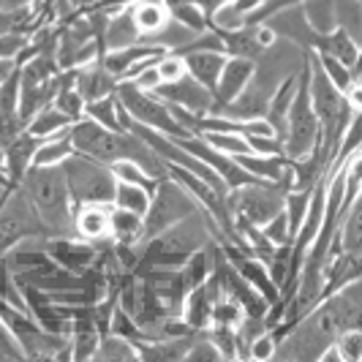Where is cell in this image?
<instances>
[{
	"label": "cell",
	"mask_w": 362,
	"mask_h": 362,
	"mask_svg": "<svg viewBox=\"0 0 362 362\" xmlns=\"http://www.w3.org/2000/svg\"><path fill=\"white\" fill-rule=\"evenodd\" d=\"M275 346H278V341L272 338V332L267 329V332H262L259 338H254V344L248 349V357H251V360H272Z\"/></svg>",
	"instance_id": "836d02e7"
},
{
	"label": "cell",
	"mask_w": 362,
	"mask_h": 362,
	"mask_svg": "<svg viewBox=\"0 0 362 362\" xmlns=\"http://www.w3.org/2000/svg\"><path fill=\"white\" fill-rule=\"evenodd\" d=\"M313 52L329 54V57L341 60L344 66H349L351 71L360 74V57H362L360 41H354V38L349 36L346 30H341V28H335L332 33H319L316 44H313Z\"/></svg>",
	"instance_id": "e0dca14e"
},
{
	"label": "cell",
	"mask_w": 362,
	"mask_h": 362,
	"mask_svg": "<svg viewBox=\"0 0 362 362\" xmlns=\"http://www.w3.org/2000/svg\"><path fill=\"white\" fill-rule=\"evenodd\" d=\"M262 235L270 240L272 245H291V229H289V218L281 210L278 216H272L264 226H259Z\"/></svg>",
	"instance_id": "1f68e13d"
},
{
	"label": "cell",
	"mask_w": 362,
	"mask_h": 362,
	"mask_svg": "<svg viewBox=\"0 0 362 362\" xmlns=\"http://www.w3.org/2000/svg\"><path fill=\"white\" fill-rule=\"evenodd\" d=\"M60 169H63L74 207L76 204H112L117 180H115L109 163L95 161L90 156H82L74 150L71 156L60 163Z\"/></svg>",
	"instance_id": "8992f818"
},
{
	"label": "cell",
	"mask_w": 362,
	"mask_h": 362,
	"mask_svg": "<svg viewBox=\"0 0 362 362\" xmlns=\"http://www.w3.org/2000/svg\"><path fill=\"white\" fill-rule=\"evenodd\" d=\"M109 237H112V243H120V245H139L145 240V218L112 204Z\"/></svg>",
	"instance_id": "ac0fdd59"
},
{
	"label": "cell",
	"mask_w": 362,
	"mask_h": 362,
	"mask_svg": "<svg viewBox=\"0 0 362 362\" xmlns=\"http://www.w3.org/2000/svg\"><path fill=\"white\" fill-rule=\"evenodd\" d=\"M251 74H254V60H248V57H226L223 71L218 76V85H216V90H213L210 115L221 112L226 104H232L237 95L245 90Z\"/></svg>",
	"instance_id": "5bb4252c"
},
{
	"label": "cell",
	"mask_w": 362,
	"mask_h": 362,
	"mask_svg": "<svg viewBox=\"0 0 362 362\" xmlns=\"http://www.w3.org/2000/svg\"><path fill=\"white\" fill-rule=\"evenodd\" d=\"M316 60H319V66H322V71L327 74V79L338 88L341 93H346L354 82H360V74L351 71L349 66H344L341 60H335V57H329V54H319L316 52Z\"/></svg>",
	"instance_id": "f1b7e54d"
},
{
	"label": "cell",
	"mask_w": 362,
	"mask_h": 362,
	"mask_svg": "<svg viewBox=\"0 0 362 362\" xmlns=\"http://www.w3.org/2000/svg\"><path fill=\"white\" fill-rule=\"evenodd\" d=\"M335 25L346 30L354 41L362 33V0H338L335 3Z\"/></svg>",
	"instance_id": "4316f807"
},
{
	"label": "cell",
	"mask_w": 362,
	"mask_h": 362,
	"mask_svg": "<svg viewBox=\"0 0 362 362\" xmlns=\"http://www.w3.org/2000/svg\"><path fill=\"white\" fill-rule=\"evenodd\" d=\"M47 254L54 264L66 267L74 275H82L95 264L98 259V245L88 243L82 237L69 235V237H47Z\"/></svg>",
	"instance_id": "7c38bea8"
},
{
	"label": "cell",
	"mask_w": 362,
	"mask_h": 362,
	"mask_svg": "<svg viewBox=\"0 0 362 362\" xmlns=\"http://www.w3.org/2000/svg\"><path fill=\"white\" fill-rule=\"evenodd\" d=\"M335 349L341 354V362H360L362 360V327L357 329H346L338 335Z\"/></svg>",
	"instance_id": "4dcf8cb0"
},
{
	"label": "cell",
	"mask_w": 362,
	"mask_h": 362,
	"mask_svg": "<svg viewBox=\"0 0 362 362\" xmlns=\"http://www.w3.org/2000/svg\"><path fill=\"white\" fill-rule=\"evenodd\" d=\"M17 185L38 213L47 237L74 235V202L60 166H28Z\"/></svg>",
	"instance_id": "277c9868"
},
{
	"label": "cell",
	"mask_w": 362,
	"mask_h": 362,
	"mask_svg": "<svg viewBox=\"0 0 362 362\" xmlns=\"http://www.w3.org/2000/svg\"><path fill=\"white\" fill-rule=\"evenodd\" d=\"M115 95H117V104L123 107V112L131 120L153 128V131H161L166 136H175V139L188 136V131L175 120L172 109L166 107L153 90H142V88H136L131 82H120L115 88Z\"/></svg>",
	"instance_id": "ba28073f"
},
{
	"label": "cell",
	"mask_w": 362,
	"mask_h": 362,
	"mask_svg": "<svg viewBox=\"0 0 362 362\" xmlns=\"http://www.w3.org/2000/svg\"><path fill=\"white\" fill-rule=\"evenodd\" d=\"M153 93L161 98L163 104L180 107L185 112H194V115H210V107H213V93L188 74H182L180 79L163 82Z\"/></svg>",
	"instance_id": "8fae6325"
},
{
	"label": "cell",
	"mask_w": 362,
	"mask_h": 362,
	"mask_svg": "<svg viewBox=\"0 0 362 362\" xmlns=\"http://www.w3.org/2000/svg\"><path fill=\"white\" fill-rule=\"evenodd\" d=\"M202 139H204L207 145H213L216 150H221V153H226V156H245V153H251V147H248L243 134L213 131V134H202Z\"/></svg>",
	"instance_id": "f546056e"
},
{
	"label": "cell",
	"mask_w": 362,
	"mask_h": 362,
	"mask_svg": "<svg viewBox=\"0 0 362 362\" xmlns=\"http://www.w3.org/2000/svg\"><path fill=\"white\" fill-rule=\"evenodd\" d=\"M71 123H74L71 117H66V115L54 107V104H47V107H41L36 115L30 117V123L25 126V131H28V134H33L36 139H44V136H52V134L66 131Z\"/></svg>",
	"instance_id": "44dd1931"
},
{
	"label": "cell",
	"mask_w": 362,
	"mask_h": 362,
	"mask_svg": "<svg viewBox=\"0 0 362 362\" xmlns=\"http://www.w3.org/2000/svg\"><path fill=\"white\" fill-rule=\"evenodd\" d=\"M289 191H291V180L245 182V185L232 188L226 194V204H229L232 218H243V221H248L254 226H264L272 216H278L284 210V202H286Z\"/></svg>",
	"instance_id": "52a82bcc"
},
{
	"label": "cell",
	"mask_w": 362,
	"mask_h": 362,
	"mask_svg": "<svg viewBox=\"0 0 362 362\" xmlns=\"http://www.w3.org/2000/svg\"><path fill=\"white\" fill-rule=\"evenodd\" d=\"M71 153H74V145H71V136H69V128H66L60 134L38 139V147L36 153H33L30 166H60Z\"/></svg>",
	"instance_id": "ffe728a7"
},
{
	"label": "cell",
	"mask_w": 362,
	"mask_h": 362,
	"mask_svg": "<svg viewBox=\"0 0 362 362\" xmlns=\"http://www.w3.org/2000/svg\"><path fill=\"white\" fill-rule=\"evenodd\" d=\"M362 327V281L354 278L325 294L313 308L281 335L272 360H319L346 329Z\"/></svg>",
	"instance_id": "6da1fadb"
},
{
	"label": "cell",
	"mask_w": 362,
	"mask_h": 362,
	"mask_svg": "<svg viewBox=\"0 0 362 362\" xmlns=\"http://www.w3.org/2000/svg\"><path fill=\"white\" fill-rule=\"evenodd\" d=\"M112 204L145 218L147 204H150V191H147V188H139V185L117 182V185H115V199H112Z\"/></svg>",
	"instance_id": "484cf974"
},
{
	"label": "cell",
	"mask_w": 362,
	"mask_h": 362,
	"mask_svg": "<svg viewBox=\"0 0 362 362\" xmlns=\"http://www.w3.org/2000/svg\"><path fill=\"white\" fill-rule=\"evenodd\" d=\"M85 117H90L98 126L112 128V131H123V123H120V104H117V95H115V93H109L104 98H95L90 104H85Z\"/></svg>",
	"instance_id": "cb8c5ba5"
},
{
	"label": "cell",
	"mask_w": 362,
	"mask_h": 362,
	"mask_svg": "<svg viewBox=\"0 0 362 362\" xmlns=\"http://www.w3.org/2000/svg\"><path fill=\"white\" fill-rule=\"evenodd\" d=\"M109 169H112V175H115V180L117 182H128V185H139V188H147L150 194H153V188H156V177H150L145 169L139 166L136 161H112L109 163Z\"/></svg>",
	"instance_id": "83f0119b"
},
{
	"label": "cell",
	"mask_w": 362,
	"mask_h": 362,
	"mask_svg": "<svg viewBox=\"0 0 362 362\" xmlns=\"http://www.w3.org/2000/svg\"><path fill=\"white\" fill-rule=\"evenodd\" d=\"M335 3L338 0H303L300 3L303 17L316 33H332L338 28L335 25Z\"/></svg>",
	"instance_id": "7402d4cb"
},
{
	"label": "cell",
	"mask_w": 362,
	"mask_h": 362,
	"mask_svg": "<svg viewBox=\"0 0 362 362\" xmlns=\"http://www.w3.org/2000/svg\"><path fill=\"white\" fill-rule=\"evenodd\" d=\"M93 360H104V362H123V360H139V351L136 346L120 338V335H112V332H104L101 341H98V349L93 354Z\"/></svg>",
	"instance_id": "603a6c76"
},
{
	"label": "cell",
	"mask_w": 362,
	"mask_h": 362,
	"mask_svg": "<svg viewBox=\"0 0 362 362\" xmlns=\"http://www.w3.org/2000/svg\"><path fill=\"white\" fill-rule=\"evenodd\" d=\"M221 294H223V289H221V284H218L216 272H210V278H207L204 284L194 286L191 291H185L180 319L191 327V329L204 332V329L210 327V313H213V305H216V300Z\"/></svg>",
	"instance_id": "4fadbf2b"
},
{
	"label": "cell",
	"mask_w": 362,
	"mask_h": 362,
	"mask_svg": "<svg viewBox=\"0 0 362 362\" xmlns=\"http://www.w3.org/2000/svg\"><path fill=\"white\" fill-rule=\"evenodd\" d=\"M156 69H158V76H161V85H163V82L180 79L182 74H185V63H182V57L177 52H163L158 57V63H156Z\"/></svg>",
	"instance_id": "d6a6232c"
},
{
	"label": "cell",
	"mask_w": 362,
	"mask_h": 362,
	"mask_svg": "<svg viewBox=\"0 0 362 362\" xmlns=\"http://www.w3.org/2000/svg\"><path fill=\"white\" fill-rule=\"evenodd\" d=\"M185 63V74L194 76L199 85H204L213 93L218 85V76L223 71V63L229 54L223 52H210V49H191V52H177Z\"/></svg>",
	"instance_id": "2e32d148"
},
{
	"label": "cell",
	"mask_w": 362,
	"mask_h": 362,
	"mask_svg": "<svg viewBox=\"0 0 362 362\" xmlns=\"http://www.w3.org/2000/svg\"><path fill=\"white\" fill-rule=\"evenodd\" d=\"M109 213L112 204H76L74 207V235L88 243H107L109 237Z\"/></svg>",
	"instance_id": "9a60e30c"
},
{
	"label": "cell",
	"mask_w": 362,
	"mask_h": 362,
	"mask_svg": "<svg viewBox=\"0 0 362 362\" xmlns=\"http://www.w3.org/2000/svg\"><path fill=\"white\" fill-rule=\"evenodd\" d=\"M131 17L139 30V38L150 36L169 22V6H166V0H136V3H131Z\"/></svg>",
	"instance_id": "d6986e66"
},
{
	"label": "cell",
	"mask_w": 362,
	"mask_h": 362,
	"mask_svg": "<svg viewBox=\"0 0 362 362\" xmlns=\"http://www.w3.org/2000/svg\"><path fill=\"white\" fill-rule=\"evenodd\" d=\"M221 237L223 235H221L216 221L202 207H197L191 216L172 223L169 229L147 237L139 245V262L134 270H139V267H180L182 262L191 254H197L204 243L221 240Z\"/></svg>",
	"instance_id": "3957f363"
},
{
	"label": "cell",
	"mask_w": 362,
	"mask_h": 362,
	"mask_svg": "<svg viewBox=\"0 0 362 362\" xmlns=\"http://www.w3.org/2000/svg\"><path fill=\"white\" fill-rule=\"evenodd\" d=\"M69 136H71V145L76 153L90 156L95 161L112 163L126 158V161H136L156 180L169 175V163L163 161L153 147L145 145L136 134H131L128 128L112 131V128L98 126L90 117H79L69 126Z\"/></svg>",
	"instance_id": "7a4b0ae2"
},
{
	"label": "cell",
	"mask_w": 362,
	"mask_h": 362,
	"mask_svg": "<svg viewBox=\"0 0 362 362\" xmlns=\"http://www.w3.org/2000/svg\"><path fill=\"white\" fill-rule=\"evenodd\" d=\"M166 6H169V17L177 19L180 25H185L188 30H194V33H204L207 28H210V19L202 14V8L197 3H191V0H166Z\"/></svg>",
	"instance_id": "d4e9b609"
},
{
	"label": "cell",
	"mask_w": 362,
	"mask_h": 362,
	"mask_svg": "<svg viewBox=\"0 0 362 362\" xmlns=\"http://www.w3.org/2000/svg\"><path fill=\"white\" fill-rule=\"evenodd\" d=\"M322 142L319 117L313 112L308 93V69L303 60V69L297 74V90L291 98V107L286 112V126H284V156L289 161H300L313 153V147Z\"/></svg>",
	"instance_id": "5b68a950"
},
{
	"label": "cell",
	"mask_w": 362,
	"mask_h": 362,
	"mask_svg": "<svg viewBox=\"0 0 362 362\" xmlns=\"http://www.w3.org/2000/svg\"><path fill=\"white\" fill-rule=\"evenodd\" d=\"M17 66V57H0V82L11 74V69Z\"/></svg>",
	"instance_id": "e575fe53"
},
{
	"label": "cell",
	"mask_w": 362,
	"mask_h": 362,
	"mask_svg": "<svg viewBox=\"0 0 362 362\" xmlns=\"http://www.w3.org/2000/svg\"><path fill=\"white\" fill-rule=\"evenodd\" d=\"M199 204L197 199L182 188L177 180H172L169 175L161 177L156 182L153 194H150V204H147V213H145V240L153 235H158L163 229H169L172 223L182 221L185 216H191ZM142 240V243H145ZM139 243V245H142Z\"/></svg>",
	"instance_id": "9c48e42d"
},
{
	"label": "cell",
	"mask_w": 362,
	"mask_h": 362,
	"mask_svg": "<svg viewBox=\"0 0 362 362\" xmlns=\"http://www.w3.org/2000/svg\"><path fill=\"white\" fill-rule=\"evenodd\" d=\"M25 237H47V229L22 188L11 185L0 199V256Z\"/></svg>",
	"instance_id": "30bf717a"
}]
</instances>
